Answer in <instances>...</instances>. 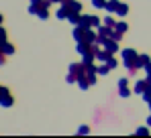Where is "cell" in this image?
I'll return each instance as SVG.
<instances>
[]
</instances>
